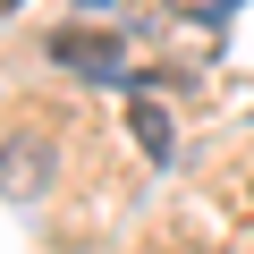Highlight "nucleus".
Here are the masks:
<instances>
[{
    "label": "nucleus",
    "instance_id": "nucleus-1",
    "mask_svg": "<svg viewBox=\"0 0 254 254\" xmlns=\"http://www.w3.org/2000/svg\"><path fill=\"white\" fill-rule=\"evenodd\" d=\"M51 178H60V144L51 136H9V144H0V195H9V203L51 195Z\"/></svg>",
    "mask_w": 254,
    "mask_h": 254
},
{
    "label": "nucleus",
    "instance_id": "nucleus-2",
    "mask_svg": "<svg viewBox=\"0 0 254 254\" xmlns=\"http://www.w3.org/2000/svg\"><path fill=\"white\" fill-rule=\"evenodd\" d=\"M51 60H60L68 76H119V68H127V51H119L110 34H85V26L51 34Z\"/></svg>",
    "mask_w": 254,
    "mask_h": 254
},
{
    "label": "nucleus",
    "instance_id": "nucleus-3",
    "mask_svg": "<svg viewBox=\"0 0 254 254\" xmlns=\"http://www.w3.org/2000/svg\"><path fill=\"white\" fill-rule=\"evenodd\" d=\"M127 127H136V144H144L153 161H170V153H178V127H170V110H161L153 93H136V102H127Z\"/></svg>",
    "mask_w": 254,
    "mask_h": 254
},
{
    "label": "nucleus",
    "instance_id": "nucleus-4",
    "mask_svg": "<svg viewBox=\"0 0 254 254\" xmlns=\"http://www.w3.org/2000/svg\"><path fill=\"white\" fill-rule=\"evenodd\" d=\"M178 17H220V9H237V0H170Z\"/></svg>",
    "mask_w": 254,
    "mask_h": 254
},
{
    "label": "nucleus",
    "instance_id": "nucleus-5",
    "mask_svg": "<svg viewBox=\"0 0 254 254\" xmlns=\"http://www.w3.org/2000/svg\"><path fill=\"white\" fill-rule=\"evenodd\" d=\"M85 9H102V0H85Z\"/></svg>",
    "mask_w": 254,
    "mask_h": 254
}]
</instances>
